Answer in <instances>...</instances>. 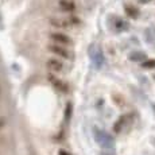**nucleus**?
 <instances>
[{"label":"nucleus","mask_w":155,"mask_h":155,"mask_svg":"<svg viewBox=\"0 0 155 155\" xmlns=\"http://www.w3.org/2000/svg\"><path fill=\"white\" fill-rule=\"evenodd\" d=\"M49 50H50L51 53H54V54L62 57V58H69V57H70L69 51H68L65 47L59 46V45H50V46H49Z\"/></svg>","instance_id":"obj_1"},{"label":"nucleus","mask_w":155,"mask_h":155,"mask_svg":"<svg viewBox=\"0 0 155 155\" xmlns=\"http://www.w3.org/2000/svg\"><path fill=\"white\" fill-rule=\"evenodd\" d=\"M50 25L58 28H68L70 26L69 19H64V18H51L50 19Z\"/></svg>","instance_id":"obj_3"},{"label":"nucleus","mask_w":155,"mask_h":155,"mask_svg":"<svg viewBox=\"0 0 155 155\" xmlns=\"http://www.w3.org/2000/svg\"><path fill=\"white\" fill-rule=\"evenodd\" d=\"M50 39L54 41L57 43H61V45L70 43V38L68 37V35L62 34V32H51V34H50Z\"/></svg>","instance_id":"obj_2"},{"label":"nucleus","mask_w":155,"mask_h":155,"mask_svg":"<svg viewBox=\"0 0 155 155\" xmlns=\"http://www.w3.org/2000/svg\"><path fill=\"white\" fill-rule=\"evenodd\" d=\"M126 12L128 15H131V16H136L139 12H138V10H136L135 7H131V5H127L126 7Z\"/></svg>","instance_id":"obj_6"},{"label":"nucleus","mask_w":155,"mask_h":155,"mask_svg":"<svg viewBox=\"0 0 155 155\" xmlns=\"http://www.w3.org/2000/svg\"><path fill=\"white\" fill-rule=\"evenodd\" d=\"M142 66L143 68H155V59H148V61H146V62H143L142 64Z\"/></svg>","instance_id":"obj_7"},{"label":"nucleus","mask_w":155,"mask_h":155,"mask_svg":"<svg viewBox=\"0 0 155 155\" xmlns=\"http://www.w3.org/2000/svg\"><path fill=\"white\" fill-rule=\"evenodd\" d=\"M2 126H3V121H2V120H0V127H2Z\"/></svg>","instance_id":"obj_11"},{"label":"nucleus","mask_w":155,"mask_h":155,"mask_svg":"<svg viewBox=\"0 0 155 155\" xmlns=\"http://www.w3.org/2000/svg\"><path fill=\"white\" fill-rule=\"evenodd\" d=\"M142 3H147V2H150V0H140Z\"/></svg>","instance_id":"obj_10"},{"label":"nucleus","mask_w":155,"mask_h":155,"mask_svg":"<svg viewBox=\"0 0 155 155\" xmlns=\"http://www.w3.org/2000/svg\"><path fill=\"white\" fill-rule=\"evenodd\" d=\"M47 68L51 71H61L64 69V64L55 58H50L49 61H47Z\"/></svg>","instance_id":"obj_4"},{"label":"nucleus","mask_w":155,"mask_h":155,"mask_svg":"<svg viewBox=\"0 0 155 155\" xmlns=\"http://www.w3.org/2000/svg\"><path fill=\"white\" fill-rule=\"evenodd\" d=\"M59 155H70V154L68 153L66 150H61V151H59Z\"/></svg>","instance_id":"obj_9"},{"label":"nucleus","mask_w":155,"mask_h":155,"mask_svg":"<svg viewBox=\"0 0 155 155\" xmlns=\"http://www.w3.org/2000/svg\"><path fill=\"white\" fill-rule=\"evenodd\" d=\"M59 7H61L62 11L65 12H73L76 10V4H74L71 0H61L59 2Z\"/></svg>","instance_id":"obj_5"},{"label":"nucleus","mask_w":155,"mask_h":155,"mask_svg":"<svg viewBox=\"0 0 155 155\" xmlns=\"http://www.w3.org/2000/svg\"><path fill=\"white\" fill-rule=\"evenodd\" d=\"M146 55L143 53H138V54H132L131 55V59H135V61H140V59H144Z\"/></svg>","instance_id":"obj_8"}]
</instances>
